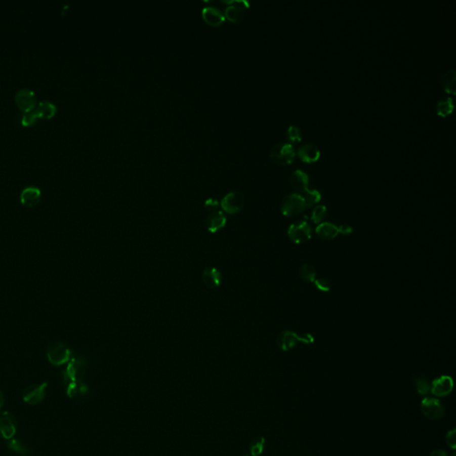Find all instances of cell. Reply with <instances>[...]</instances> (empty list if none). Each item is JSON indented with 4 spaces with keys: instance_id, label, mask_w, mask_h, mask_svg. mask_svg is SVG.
I'll return each mask as SVG.
<instances>
[{
    "instance_id": "1",
    "label": "cell",
    "mask_w": 456,
    "mask_h": 456,
    "mask_svg": "<svg viewBox=\"0 0 456 456\" xmlns=\"http://www.w3.org/2000/svg\"><path fill=\"white\" fill-rule=\"evenodd\" d=\"M47 356L49 363L55 366H60L69 363L71 359V351L70 348L63 342L56 341L48 347Z\"/></svg>"
},
{
    "instance_id": "2",
    "label": "cell",
    "mask_w": 456,
    "mask_h": 456,
    "mask_svg": "<svg viewBox=\"0 0 456 456\" xmlns=\"http://www.w3.org/2000/svg\"><path fill=\"white\" fill-rule=\"evenodd\" d=\"M306 208L304 199L300 193H291L284 197L281 203V211L285 217L300 215Z\"/></svg>"
},
{
    "instance_id": "3",
    "label": "cell",
    "mask_w": 456,
    "mask_h": 456,
    "mask_svg": "<svg viewBox=\"0 0 456 456\" xmlns=\"http://www.w3.org/2000/svg\"><path fill=\"white\" fill-rule=\"evenodd\" d=\"M219 204L223 212L230 215L237 214L244 207V195L239 191H232L223 197Z\"/></svg>"
},
{
    "instance_id": "4",
    "label": "cell",
    "mask_w": 456,
    "mask_h": 456,
    "mask_svg": "<svg viewBox=\"0 0 456 456\" xmlns=\"http://www.w3.org/2000/svg\"><path fill=\"white\" fill-rule=\"evenodd\" d=\"M271 159L273 161L279 165H287L292 163L295 156L296 151L292 144H277L271 149Z\"/></svg>"
},
{
    "instance_id": "5",
    "label": "cell",
    "mask_w": 456,
    "mask_h": 456,
    "mask_svg": "<svg viewBox=\"0 0 456 456\" xmlns=\"http://www.w3.org/2000/svg\"><path fill=\"white\" fill-rule=\"evenodd\" d=\"M86 375L85 362L78 358H71L66 369L63 371L65 384L69 382H81Z\"/></svg>"
},
{
    "instance_id": "6",
    "label": "cell",
    "mask_w": 456,
    "mask_h": 456,
    "mask_svg": "<svg viewBox=\"0 0 456 456\" xmlns=\"http://www.w3.org/2000/svg\"><path fill=\"white\" fill-rule=\"evenodd\" d=\"M421 411L427 419L438 421L445 416V408L437 398L426 397L421 403Z\"/></svg>"
},
{
    "instance_id": "7",
    "label": "cell",
    "mask_w": 456,
    "mask_h": 456,
    "mask_svg": "<svg viewBox=\"0 0 456 456\" xmlns=\"http://www.w3.org/2000/svg\"><path fill=\"white\" fill-rule=\"evenodd\" d=\"M313 341H314V338L311 337L309 334L300 336L297 334H295L294 331L284 330L279 334L278 338H277V345L283 351H288L297 345L299 341H303L305 343L309 344V343H312Z\"/></svg>"
},
{
    "instance_id": "8",
    "label": "cell",
    "mask_w": 456,
    "mask_h": 456,
    "mask_svg": "<svg viewBox=\"0 0 456 456\" xmlns=\"http://www.w3.org/2000/svg\"><path fill=\"white\" fill-rule=\"evenodd\" d=\"M15 101L20 110L24 112L32 111L37 105V96L33 90L27 88L19 89L15 93Z\"/></svg>"
},
{
    "instance_id": "9",
    "label": "cell",
    "mask_w": 456,
    "mask_h": 456,
    "mask_svg": "<svg viewBox=\"0 0 456 456\" xmlns=\"http://www.w3.org/2000/svg\"><path fill=\"white\" fill-rule=\"evenodd\" d=\"M312 227L307 221L295 223L289 226L288 236L295 243H303L311 238Z\"/></svg>"
},
{
    "instance_id": "10",
    "label": "cell",
    "mask_w": 456,
    "mask_h": 456,
    "mask_svg": "<svg viewBox=\"0 0 456 456\" xmlns=\"http://www.w3.org/2000/svg\"><path fill=\"white\" fill-rule=\"evenodd\" d=\"M47 388H48L47 382L29 386L23 391L22 399L25 403L30 405L39 404L45 398Z\"/></svg>"
},
{
    "instance_id": "11",
    "label": "cell",
    "mask_w": 456,
    "mask_h": 456,
    "mask_svg": "<svg viewBox=\"0 0 456 456\" xmlns=\"http://www.w3.org/2000/svg\"><path fill=\"white\" fill-rule=\"evenodd\" d=\"M17 430V423L11 412L0 413V435L6 439H12Z\"/></svg>"
},
{
    "instance_id": "12",
    "label": "cell",
    "mask_w": 456,
    "mask_h": 456,
    "mask_svg": "<svg viewBox=\"0 0 456 456\" xmlns=\"http://www.w3.org/2000/svg\"><path fill=\"white\" fill-rule=\"evenodd\" d=\"M452 379L446 375H443L436 379L430 385V391L436 397H445L452 392Z\"/></svg>"
},
{
    "instance_id": "13",
    "label": "cell",
    "mask_w": 456,
    "mask_h": 456,
    "mask_svg": "<svg viewBox=\"0 0 456 456\" xmlns=\"http://www.w3.org/2000/svg\"><path fill=\"white\" fill-rule=\"evenodd\" d=\"M230 6H228L225 10V17L233 22H241L244 16L245 10L248 8V3L243 0L241 1H230Z\"/></svg>"
},
{
    "instance_id": "14",
    "label": "cell",
    "mask_w": 456,
    "mask_h": 456,
    "mask_svg": "<svg viewBox=\"0 0 456 456\" xmlns=\"http://www.w3.org/2000/svg\"><path fill=\"white\" fill-rule=\"evenodd\" d=\"M227 223V219H226L225 213L222 211H215L210 213L208 218L205 221V225L210 233L215 234L220 230H222L223 228L226 226Z\"/></svg>"
},
{
    "instance_id": "15",
    "label": "cell",
    "mask_w": 456,
    "mask_h": 456,
    "mask_svg": "<svg viewBox=\"0 0 456 456\" xmlns=\"http://www.w3.org/2000/svg\"><path fill=\"white\" fill-rule=\"evenodd\" d=\"M41 199V190L37 186H27L20 194L21 203L27 208L36 206Z\"/></svg>"
},
{
    "instance_id": "16",
    "label": "cell",
    "mask_w": 456,
    "mask_h": 456,
    "mask_svg": "<svg viewBox=\"0 0 456 456\" xmlns=\"http://www.w3.org/2000/svg\"><path fill=\"white\" fill-rule=\"evenodd\" d=\"M201 278H202L204 284L208 288L216 289V288H219L222 283V273L216 267H206L202 272Z\"/></svg>"
},
{
    "instance_id": "17",
    "label": "cell",
    "mask_w": 456,
    "mask_h": 456,
    "mask_svg": "<svg viewBox=\"0 0 456 456\" xmlns=\"http://www.w3.org/2000/svg\"><path fill=\"white\" fill-rule=\"evenodd\" d=\"M202 18L212 26H219L225 21V14L217 7H206L201 11Z\"/></svg>"
},
{
    "instance_id": "18",
    "label": "cell",
    "mask_w": 456,
    "mask_h": 456,
    "mask_svg": "<svg viewBox=\"0 0 456 456\" xmlns=\"http://www.w3.org/2000/svg\"><path fill=\"white\" fill-rule=\"evenodd\" d=\"M296 153L302 161L307 162V163L315 162L316 160H318L321 156V152L317 148V146L312 145V144L301 145V147L298 149Z\"/></svg>"
},
{
    "instance_id": "19",
    "label": "cell",
    "mask_w": 456,
    "mask_h": 456,
    "mask_svg": "<svg viewBox=\"0 0 456 456\" xmlns=\"http://www.w3.org/2000/svg\"><path fill=\"white\" fill-rule=\"evenodd\" d=\"M289 180H291V184L293 188L300 193H303L308 189V185H309L308 175L301 170H296V171H293L291 175Z\"/></svg>"
},
{
    "instance_id": "20",
    "label": "cell",
    "mask_w": 456,
    "mask_h": 456,
    "mask_svg": "<svg viewBox=\"0 0 456 456\" xmlns=\"http://www.w3.org/2000/svg\"><path fill=\"white\" fill-rule=\"evenodd\" d=\"M56 111H57L56 104L49 100L41 101L40 103L36 105V107L33 109L34 113L37 116V119L52 118L53 116L56 114Z\"/></svg>"
},
{
    "instance_id": "21",
    "label": "cell",
    "mask_w": 456,
    "mask_h": 456,
    "mask_svg": "<svg viewBox=\"0 0 456 456\" xmlns=\"http://www.w3.org/2000/svg\"><path fill=\"white\" fill-rule=\"evenodd\" d=\"M315 233L317 234L319 237L322 238L323 240H333L337 236L339 233V227L330 224V223H321L319 224Z\"/></svg>"
},
{
    "instance_id": "22",
    "label": "cell",
    "mask_w": 456,
    "mask_h": 456,
    "mask_svg": "<svg viewBox=\"0 0 456 456\" xmlns=\"http://www.w3.org/2000/svg\"><path fill=\"white\" fill-rule=\"evenodd\" d=\"M441 85L446 93L454 95L456 92V72L454 70L446 71L442 78Z\"/></svg>"
},
{
    "instance_id": "23",
    "label": "cell",
    "mask_w": 456,
    "mask_h": 456,
    "mask_svg": "<svg viewBox=\"0 0 456 456\" xmlns=\"http://www.w3.org/2000/svg\"><path fill=\"white\" fill-rule=\"evenodd\" d=\"M453 101L451 97H443L436 104V111L438 116L446 117L452 113Z\"/></svg>"
},
{
    "instance_id": "24",
    "label": "cell",
    "mask_w": 456,
    "mask_h": 456,
    "mask_svg": "<svg viewBox=\"0 0 456 456\" xmlns=\"http://www.w3.org/2000/svg\"><path fill=\"white\" fill-rule=\"evenodd\" d=\"M301 195L304 199L306 207H308V208L314 206L316 203H318L319 201L321 200V198H322V195H321L320 192L315 189H308L306 192L302 193Z\"/></svg>"
},
{
    "instance_id": "25",
    "label": "cell",
    "mask_w": 456,
    "mask_h": 456,
    "mask_svg": "<svg viewBox=\"0 0 456 456\" xmlns=\"http://www.w3.org/2000/svg\"><path fill=\"white\" fill-rule=\"evenodd\" d=\"M266 439L263 437H257L250 445V452L252 456H260L263 452Z\"/></svg>"
},
{
    "instance_id": "26",
    "label": "cell",
    "mask_w": 456,
    "mask_h": 456,
    "mask_svg": "<svg viewBox=\"0 0 456 456\" xmlns=\"http://www.w3.org/2000/svg\"><path fill=\"white\" fill-rule=\"evenodd\" d=\"M300 273H301V278L303 279L306 282H315L316 272H315V267H313L310 264H304L301 267Z\"/></svg>"
},
{
    "instance_id": "27",
    "label": "cell",
    "mask_w": 456,
    "mask_h": 456,
    "mask_svg": "<svg viewBox=\"0 0 456 456\" xmlns=\"http://www.w3.org/2000/svg\"><path fill=\"white\" fill-rule=\"evenodd\" d=\"M8 447L13 452H16L21 455L26 456L29 454V451L26 446L22 444V441L16 438L9 439L8 443Z\"/></svg>"
},
{
    "instance_id": "28",
    "label": "cell",
    "mask_w": 456,
    "mask_h": 456,
    "mask_svg": "<svg viewBox=\"0 0 456 456\" xmlns=\"http://www.w3.org/2000/svg\"><path fill=\"white\" fill-rule=\"evenodd\" d=\"M327 216V210L323 205H317L312 212L311 219L315 224H321L325 219Z\"/></svg>"
},
{
    "instance_id": "29",
    "label": "cell",
    "mask_w": 456,
    "mask_h": 456,
    "mask_svg": "<svg viewBox=\"0 0 456 456\" xmlns=\"http://www.w3.org/2000/svg\"><path fill=\"white\" fill-rule=\"evenodd\" d=\"M286 135H287L288 140L292 143H298V142H301L302 139L301 130H300L299 127L295 126V125H291L287 129Z\"/></svg>"
},
{
    "instance_id": "30",
    "label": "cell",
    "mask_w": 456,
    "mask_h": 456,
    "mask_svg": "<svg viewBox=\"0 0 456 456\" xmlns=\"http://www.w3.org/2000/svg\"><path fill=\"white\" fill-rule=\"evenodd\" d=\"M416 390L421 396H426L430 391V386L424 378L416 379Z\"/></svg>"
},
{
    "instance_id": "31",
    "label": "cell",
    "mask_w": 456,
    "mask_h": 456,
    "mask_svg": "<svg viewBox=\"0 0 456 456\" xmlns=\"http://www.w3.org/2000/svg\"><path fill=\"white\" fill-rule=\"evenodd\" d=\"M37 116L34 113L33 110L32 111L24 112V114L22 117V124L23 126H31L37 120Z\"/></svg>"
},
{
    "instance_id": "32",
    "label": "cell",
    "mask_w": 456,
    "mask_h": 456,
    "mask_svg": "<svg viewBox=\"0 0 456 456\" xmlns=\"http://www.w3.org/2000/svg\"><path fill=\"white\" fill-rule=\"evenodd\" d=\"M315 285L321 292H329L330 289V282L325 278H318L315 280Z\"/></svg>"
},
{
    "instance_id": "33",
    "label": "cell",
    "mask_w": 456,
    "mask_h": 456,
    "mask_svg": "<svg viewBox=\"0 0 456 456\" xmlns=\"http://www.w3.org/2000/svg\"><path fill=\"white\" fill-rule=\"evenodd\" d=\"M445 441L449 447L452 449H455L456 446V438H455V429H452L447 432V434L445 436Z\"/></svg>"
},
{
    "instance_id": "34",
    "label": "cell",
    "mask_w": 456,
    "mask_h": 456,
    "mask_svg": "<svg viewBox=\"0 0 456 456\" xmlns=\"http://www.w3.org/2000/svg\"><path fill=\"white\" fill-rule=\"evenodd\" d=\"M219 202L218 200H216V199H213V198H211V199H208V200L205 201V203H204V207L209 210V211H211V212H215V211H218V208H219Z\"/></svg>"
},
{
    "instance_id": "35",
    "label": "cell",
    "mask_w": 456,
    "mask_h": 456,
    "mask_svg": "<svg viewBox=\"0 0 456 456\" xmlns=\"http://www.w3.org/2000/svg\"><path fill=\"white\" fill-rule=\"evenodd\" d=\"M352 227L351 226H349V225H342V226H340L339 227V233H341L342 234H349L352 233Z\"/></svg>"
},
{
    "instance_id": "36",
    "label": "cell",
    "mask_w": 456,
    "mask_h": 456,
    "mask_svg": "<svg viewBox=\"0 0 456 456\" xmlns=\"http://www.w3.org/2000/svg\"><path fill=\"white\" fill-rule=\"evenodd\" d=\"M430 456H448L447 455V453L444 450H441V449H438V450H435L433 452L430 453Z\"/></svg>"
},
{
    "instance_id": "37",
    "label": "cell",
    "mask_w": 456,
    "mask_h": 456,
    "mask_svg": "<svg viewBox=\"0 0 456 456\" xmlns=\"http://www.w3.org/2000/svg\"><path fill=\"white\" fill-rule=\"evenodd\" d=\"M5 404L4 394L2 393V391L0 390V409L3 407Z\"/></svg>"
},
{
    "instance_id": "38",
    "label": "cell",
    "mask_w": 456,
    "mask_h": 456,
    "mask_svg": "<svg viewBox=\"0 0 456 456\" xmlns=\"http://www.w3.org/2000/svg\"><path fill=\"white\" fill-rule=\"evenodd\" d=\"M451 456H455V453H452V455Z\"/></svg>"
},
{
    "instance_id": "39",
    "label": "cell",
    "mask_w": 456,
    "mask_h": 456,
    "mask_svg": "<svg viewBox=\"0 0 456 456\" xmlns=\"http://www.w3.org/2000/svg\"><path fill=\"white\" fill-rule=\"evenodd\" d=\"M245 456H248V455H245Z\"/></svg>"
}]
</instances>
